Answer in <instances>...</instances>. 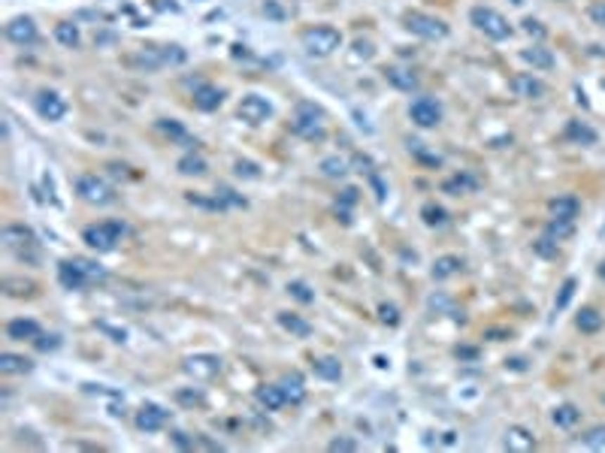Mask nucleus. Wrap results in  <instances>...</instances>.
<instances>
[{"mask_svg": "<svg viewBox=\"0 0 605 453\" xmlns=\"http://www.w3.org/2000/svg\"><path fill=\"white\" fill-rule=\"evenodd\" d=\"M523 30H527L530 37H544V27H542V22H536V18H523Z\"/></svg>", "mask_w": 605, "mask_h": 453, "instance_id": "nucleus-48", "label": "nucleus"}, {"mask_svg": "<svg viewBox=\"0 0 605 453\" xmlns=\"http://www.w3.org/2000/svg\"><path fill=\"white\" fill-rule=\"evenodd\" d=\"M551 420H554V426H560V429H572L575 423L581 420V411L566 402V405H557L551 411Z\"/></svg>", "mask_w": 605, "mask_h": 453, "instance_id": "nucleus-28", "label": "nucleus"}, {"mask_svg": "<svg viewBox=\"0 0 605 453\" xmlns=\"http://www.w3.org/2000/svg\"><path fill=\"white\" fill-rule=\"evenodd\" d=\"M176 399H179V402H188V405H191V402H203V393H197V390H194V393L179 390V393H176Z\"/></svg>", "mask_w": 605, "mask_h": 453, "instance_id": "nucleus-50", "label": "nucleus"}, {"mask_svg": "<svg viewBox=\"0 0 605 453\" xmlns=\"http://www.w3.org/2000/svg\"><path fill=\"white\" fill-rule=\"evenodd\" d=\"M602 402H605V396H602Z\"/></svg>", "mask_w": 605, "mask_h": 453, "instance_id": "nucleus-54", "label": "nucleus"}, {"mask_svg": "<svg viewBox=\"0 0 605 453\" xmlns=\"http://www.w3.org/2000/svg\"><path fill=\"white\" fill-rule=\"evenodd\" d=\"M409 118L415 121L418 127H424V130L436 127L439 121H442V103H439V100H433V97H418L415 103L409 106Z\"/></svg>", "mask_w": 605, "mask_h": 453, "instance_id": "nucleus-9", "label": "nucleus"}, {"mask_svg": "<svg viewBox=\"0 0 605 453\" xmlns=\"http://www.w3.org/2000/svg\"><path fill=\"white\" fill-rule=\"evenodd\" d=\"M342 46V34L336 27H312L302 34V48L312 58H327Z\"/></svg>", "mask_w": 605, "mask_h": 453, "instance_id": "nucleus-5", "label": "nucleus"}, {"mask_svg": "<svg viewBox=\"0 0 605 453\" xmlns=\"http://www.w3.org/2000/svg\"><path fill=\"white\" fill-rule=\"evenodd\" d=\"M575 287H578V281H575V278H566V281H563V287H560V296L554 299V311H563V308L569 306V299L575 296Z\"/></svg>", "mask_w": 605, "mask_h": 453, "instance_id": "nucleus-41", "label": "nucleus"}, {"mask_svg": "<svg viewBox=\"0 0 605 453\" xmlns=\"http://www.w3.org/2000/svg\"><path fill=\"white\" fill-rule=\"evenodd\" d=\"M521 58L527 60V64H533V70H551V67H554V55L548 52V48H542V46L523 48Z\"/></svg>", "mask_w": 605, "mask_h": 453, "instance_id": "nucleus-27", "label": "nucleus"}, {"mask_svg": "<svg viewBox=\"0 0 605 453\" xmlns=\"http://www.w3.org/2000/svg\"><path fill=\"white\" fill-rule=\"evenodd\" d=\"M572 233H575V221H557V218H551V221H548V227H544V236L554 239V242L569 239Z\"/></svg>", "mask_w": 605, "mask_h": 453, "instance_id": "nucleus-33", "label": "nucleus"}, {"mask_svg": "<svg viewBox=\"0 0 605 453\" xmlns=\"http://www.w3.org/2000/svg\"><path fill=\"white\" fill-rule=\"evenodd\" d=\"M37 112H39V118H46V121H60L67 115V100L60 97L58 91L46 88V91H39L37 94Z\"/></svg>", "mask_w": 605, "mask_h": 453, "instance_id": "nucleus-10", "label": "nucleus"}, {"mask_svg": "<svg viewBox=\"0 0 605 453\" xmlns=\"http://www.w3.org/2000/svg\"><path fill=\"white\" fill-rule=\"evenodd\" d=\"M125 233H127V227L121 221H100V224H91L82 230V242L91 251H97V254H106V251L118 248Z\"/></svg>", "mask_w": 605, "mask_h": 453, "instance_id": "nucleus-3", "label": "nucleus"}, {"mask_svg": "<svg viewBox=\"0 0 605 453\" xmlns=\"http://www.w3.org/2000/svg\"><path fill=\"white\" fill-rule=\"evenodd\" d=\"M4 287H6V294H9V296H30V294H34V284H30V281L6 278V281H4Z\"/></svg>", "mask_w": 605, "mask_h": 453, "instance_id": "nucleus-42", "label": "nucleus"}, {"mask_svg": "<svg viewBox=\"0 0 605 453\" xmlns=\"http://www.w3.org/2000/svg\"><path fill=\"white\" fill-rule=\"evenodd\" d=\"M179 173L182 176H203L206 173V160L200 155H185L179 160Z\"/></svg>", "mask_w": 605, "mask_h": 453, "instance_id": "nucleus-34", "label": "nucleus"}, {"mask_svg": "<svg viewBox=\"0 0 605 453\" xmlns=\"http://www.w3.org/2000/svg\"><path fill=\"white\" fill-rule=\"evenodd\" d=\"M158 130H160V133H167L170 139H179V143H188V133H185V127H182L179 121H173V118H160V121H158Z\"/></svg>", "mask_w": 605, "mask_h": 453, "instance_id": "nucleus-38", "label": "nucleus"}, {"mask_svg": "<svg viewBox=\"0 0 605 453\" xmlns=\"http://www.w3.org/2000/svg\"><path fill=\"white\" fill-rule=\"evenodd\" d=\"M533 248H536V254H539V257H557V242L548 239L544 233H542V239H539Z\"/></svg>", "mask_w": 605, "mask_h": 453, "instance_id": "nucleus-44", "label": "nucleus"}, {"mask_svg": "<svg viewBox=\"0 0 605 453\" xmlns=\"http://www.w3.org/2000/svg\"><path fill=\"white\" fill-rule=\"evenodd\" d=\"M566 139H572V143H578V145H593L597 143V130H593L590 124H584V121H569L566 124Z\"/></svg>", "mask_w": 605, "mask_h": 453, "instance_id": "nucleus-25", "label": "nucleus"}, {"mask_svg": "<svg viewBox=\"0 0 605 453\" xmlns=\"http://www.w3.org/2000/svg\"><path fill=\"white\" fill-rule=\"evenodd\" d=\"M34 345H37L39 350H55V348L60 345V339H58V336H39Z\"/></svg>", "mask_w": 605, "mask_h": 453, "instance_id": "nucleus-49", "label": "nucleus"}, {"mask_svg": "<svg viewBox=\"0 0 605 453\" xmlns=\"http://www.w3.org/2000/svg\"><path fill=\"white\" fill-rule=\"evenodd\" d=\"M327 447H330L333 453H339V450L345 453V450H357V441H351V438H333Z\"/></svg>", "mask_w": 605, "mask_h": 453, "instance_id": "nucleus-46", "label": "nucleus"}, {"mask_svg": "<svg viewBox=\"0 0 605 453\" xmlns=\"http://www.w3.org/2000/svg\"><path fill=\"white\" fill-rule=\"evenodd\" d=\"M55 39L64 48H76L82 37H79V27L73 22H60V25H55Z\"/></svg>", "mask_w": 605, "mask_h": 453, "instance_id": "nucleus-29", "label": "nucleus"}, {"mask_svg": "<svg viewBox=\"0 0 605 453\" xmlns=\"http://www.w3.org/2000/svg\"><path fill=\"white\" fill-rule=\"evenodd\" d=\"M406 27L421 39H445L448 37V25L436 15H427V13H409Z\"/></svg>", "mask_w": 605, "mask_h": 453, "instance_id": "nucleus-7", "label": "nucleus"}, {"mask_svg": "<svg viewBox=\"0 0 605 453\" xmlns=\"http://www.w3.org/2000/svg\"><path fill=\"white\" fill-rule=\"evenodd\" d=\"M602 324H605L602 311H599V308H593V306H584V308L578 311V317H575V327H578L581 332H587V336H593V332H599V329H602Z\"/></svg>", "mask_w": 605, "mask_h": 453, "instance_id": "nucleus-21", "label": "nucleus"}, {"mask_svg": "<svg viewBox=\"0 0 605 453\" xmlns=\"http://www.w3.org/2000/svg\"><path fill=\"white\" fill-rule=\"evenodd\" d=\"M581 445L590 447V450H602L605 447V426H593L590 432L581 435Z\"/></svg>", "mask_w": 605, "mask_h": 453, "instance_id": "nucleus-40", "label": "nucleus"}, {"mask_svg": "<svg viewBox=\"0 0 605 453\" xmlns=\"http://www.w3.org/2000/svg\"><path fill=\"white\" fill-rule=\"evenodd\" d=\"M185 372L194 378H212L221 372V357L215 354H197V357H188L185 360Z\"/></svg>", "mask_w": 605, "mask_h": 453, "instance_id": "nucleus-15", "label": "nucleus"}, {"mask_svg": "<svg viewBox=\"0 0 605 453\" xmlns=\"http://www.w3.org/2000/svg\"><path fill=\"white\" fill-rule=\"evenodd\" d=\"M357 55L369 58V55H372V46H369V43H357Z\"/></svg>", "mask_w": 605, "mask_h": 453, "instance_id": "nucleus-52", "label": "nucleus"}, {"mask_svg": "<svg viewBox=\"0 0 605 453\" xmlns=\"http://www.w3.org/2000/svg\"><path fill=\"white\" fill-rule=\"evenodd\" d=\"M590 18L597 22L599 27H605V0H597V4L590 6Z\"/></svg>", "mask_w": 605, "mask_h": 453, "instance_id": "nucleus-47", "label": "nucleus"}, {"mask_svg": "<svg viewBox=\"0 0 605 453\" xmlns=\"http://www.w3.org/2000/svg\"><path fill=\"white\" fill-rule=\"evenodd\" d=\"M511 91H514V97L539 100V97H544V82L539 76H533V73H518L511 79Z\"/></svg>", "mask_w": 605, "mask_h": 453, "instance_id": "nucleus-14", "label": "nucleus"}, {"mask_svg": "<svg viewBox=\"0 0 605 453\" xmlns=\"http://www.w3.org/2000/svg\"><path fill=\"white\" fill-rule=\"evenodd\" d=\"M478 185V178H472V176H454V178H448L445 185H442V190H445V194H451V197H460V194H466V190H472Z\"/></svg>", "mask_w": 605, "mask_h": 453, "instance_id": "nucleus-32", "label": "nucleus"}, {"mask_svg": "<svg viewBox=\"0 0 605 453\" xmlns=\"http://www.w3.org/2000/svg\"><path fill=\"white\" fill-rule=\"evenodd\" d=\"M276 320H279V327H281V329H288L291 336H297V339H309V336H312L309 320H302V317H297V315H291V311H279Z\"/></svg>", "mask_w": 605, "mask_h": 453, "instance_id": "nucleus-22", "label": "nucleus"}, {"mask_svg": "<svg viewBox=\"0 0 605 453\" xmlns=\"http://www.w3.org/2000/svg\"><path fill=\"white\" fill-rule=\"evenodd\" d=\"M548 211H551V218H557V221H575V218H578V211H581V203H578V197L563 194V197H554L551 199Z\"/></svg>", "mask_w": 605, "mask_h": 453, "instance_id": "nucleus-17", "label": "nucleus"}, {"mask_svg": "<svg viewBox=\"0 0 605 453\" xmlns=\"http://www.w3.org/2000/svg\"><path fill=\"white\" fill-rule=\"evenodd\" d=\"M58 281L67 290H85V287H94L100 281H106V269L97 260H88V257H67L58 263Z\"/></svg>", "mask_w": 605, "mask_h": 453, "instance_id": "nucleus-1", "label": "nucleus"}, {"mask_svg": "<svg viewBox=\"0 0 605 453\" xmlns=\"http://www.w3.org/2000/svg\"><path fill=\"white\" fill-rule=\"evenodd\" d=\"M236 176H246V178H257L260 176V169H257V164H251V160H236Z\"/></svg>", "mask_w": 605, "mask_h": 453, "instance_id": "nucleus-45", "label": "nucleus"}, {"mask_svg": "<svg viewBox=\"0 0 605 453\" xmlns=\"http://www.w3.org/2000/svg\"><path fill=\"white\" fill-rule=\"evenodd\" d=\"M76 194L91 206H109L115 199V190L109 188V181L97 176H79L76 178Z\"/></svg>", "mask_w": 605, "mask_h": 453, "instance_id": "nucleus-6", "label": "nucleus"}, {"mask_svg": "<svg viewBox=\"0 0 605 453\" xmlns=\"http://www.w3.org/2000/svg\"><path fill=\"white\" fill-rule=\"evenodd\" d=\"M291 130H294L297 136L302 139H324L327 133V115L324 109H321L318 103H312V100H300V103L294 106V118H291Z\"/></svg>", "mask_w": 605, "mask_h": 453, "instance_id": "nucleus-2", "label": "nucleus"}, {"mask_svg": "<svg viewBox=\"0 0 605 453\" xmlns=\"http://www.w3.org/2000/svg\"><path fill=\"white\" fill-rule=\"evenodd\" d=\"M599 278L605 281V260H602V263H599Z\"/></svg>", "mask_w": 605, "mask_h": 453, "instance_id": "nucleus-53", "label": "nucleus"}, {"mask_svg": "<svg viewBox=\"0 0 605 453\" xmlns=\"http://www.w3.org/2000/svg\"><path fill=\"white\" fill-rule=\"evenodd\" d=\"M255 399H257V405L267 408V411H279V408L288 402L285 390H281L279 384H264V387H257V390H255Z\"/></svg>", "mask_w": 605, "mask_h": 453, "instance_id": "nucleus-19", "label": "nucleus"}, {"mask_svg": "<svg viewBox=\"0 0 605 453\" xmlns=\"http://www.w3.org/2000/svg\"><path fill=\"white\" fill-rule=\"evenodd\" d=\"M378 317H381V324L397 327L400 324V308L393 306V302H381V306H378Z\"/></svg>", "mask_w": 605, "mask_h": 453, "instance_id": "nucleus-43", "label": "nucleus"}, {"mask_svg": "<svg viewBox=\"0 0 605 453\" xmlns=\"http://www.w3.org/2000/svg\"><path fill=\"white\" fill-rule=\"evenodd\" d=\"M30 366H34V362L22 354H9V350L0 354V372H4V375H25V372H30Z\"/></svg>", "mask_w": 605, "mask_h": 453, "instance_id": "nucleus-24", "label": "nucleus"}, {"mask_svg": "<svg viewBox=\"0 0 605 453\" xmlns=\"http://www.w3.org/2000/svg\"><path fill=\"white\" fill-rule=\"evenodd\" d=\"M506 447L514 450V453H527V450L536 447V438H533V432L523 429V426H509V432H506Z\"/></svg>", "mask_w": 605, "mask_h": 453, "instance_id": "nucleus-20", "label": "nucleus"}, {"mask_svg": "<svg viewBox=\"0 0 605 453\" xmlns=\"http://www.w3.org/2000/svg\"><path fill=\"white\" fill-rule=\"evenodd\" d=\"M0 239H4V245H6V248L18 251V254H25L27 248H34V245H37L34 230L25 227V224H9V227H4V233H0Z\"/></svg>", "mask_w": 605, "mask_h": 453, "instance_id": "nucleus-11", "label": "nucleus"}, {"mask_svg": "<svg viewBox=\"0 0 605 453\" xmlns=\"http://www.w3.org/2000/svg\"><path fill=\"white\" fill-rule=\"evenodd\" d=\"M6 336L13 341H37L43 336V329H39V324L34 317H13L6 324Z\"/></svg>", "mask_w": 605, "mask_h": 453, "instance_id": "nucleus-16", "label": "nucleus"}, {"mask_svg": "<svg viewBox=\"0 0 605 453\" xmlns=\"http://www.w3.org/2000/svg\"><path fill=\"white\" fill-rule=\"evenodd\" d=\"M239 118L246 121V124H251V127L264 124V121L272 118V103L267 97H260V94H246L239 100Z\"/></svg>", "mask_w": 605, "mask_h": 453, "instance_id": "nucleus-8", "label": "nucleus"}, {"mask_svg": "<svg viewBox=\"0 0 605 453\" xmlns=\"http://www.w3.org/2000/svg\"><path fill=\"white\" fill-rule=\"evenodd\" d=\"M463 269V260L454 257V254H445V257H436V263H433V278L436 281H445L451 275H457Z\"/></svg>", "mask_w": 605, "mask_h": 453, "instance_id": "nucleus-26", "label": "nucleus"}, {"mask_svg": "<svg viewBox=\"0 0 605 453\" xmlns=\"http://www.w3.org/2000/svg\"><path fill=\"white\" fill-rule=\"evenodd\" d=\"M469 22L476 25L478 30L488 39H509L511 37V25H509V18L502 15V13H497V9H490V6H472L469 9Z\"/></svg>", "mask_w": 605, "mask_h": 453, "instance_id": "nucleus-4", "label": "nucleus"}, {"mask_svg": "<svg viewBox=\"0 0 605 453\" xmlns=\"http://www.w3.org/2000/svg\"><path fill=\"white\" fill-rule=\"evenodd\" d=\"M288 294L294 296L297 302H302V306H309V302H315V290H312L306 281H288Z\"/></svg>", "mask_w": 605, "mask_h": 453, "instance_id": "nucleus-36", "label": "nucleus"}, {"mask_svg": "<svg viewBox=\"0 0 605 453\" xmlns=\"http://www.w3.org/2000/svg\"><path fill=\"white\" fill-rule=\"evenodd\" d=\"M212 206H215V209H224V206H246V199L236 197L230 188H218V190H215V199H212Z\"/></svg>", "mask_w": 605, "mask_h": 453, "instance_id": "nucleus-39", "label": "nucleus"}, {"mask_svg": "<svg viewBox=\"0 0 605 453\" xmlns=\"http://www.w3.org/2000/svg\"><path fill=\"white\" fill-rule=\"evenodd\" d=\"M224 103V91L215 88V85H197L194 88V106L203 109V112H212Z\"/></svg>", "mask_w": 605, "mask_h": 453, "instance_id": "nucleus-18", "label": "nucleus"}, {"mask_svg": "<svg viewBox=\"0 0 605 453\" xmlns=\"http://www.w3.org/2000/svg\"><path fill=\"white\" fill-rule=\"evenodd\" d=\"M357 203V188H345L342 190V206H355Z\"/></svg>", "mask_w": 605, "mask_h": 453, "instance_id": "nucleus-51", "label": "nucleus"}, {"mask_svg": "<svg viewBox=\"0 0 605 453\" xmlns=\"http://www.w3.org/2000/svg\"><path fill=\"white\" fill-rule=\"evenodd\" d=\"M279 387L285 390V396H288V402H302V396H306V387H302V378L297 375H285L279 381Z\"/></svg>", "mask_w": 605, "mask_h": 453, "instance_id": "nucleus-31", "label": "nucleus"}, {"mask_svg": "<svg viewBox=\"0 0 605 453\" xmlns=\"http://www.w3.org/2000/svg\"><path fill=\"white\" fill-rule=\"evenodd\" d=\"M315 375L324 378V381H339L342 378V366L336 357H321L315 360Z\"/></svg>", "mask_w": 605, "mask_h": 453, "instance_id": "nucleus-30", "label": "nucleus"}, {"mask_svg": "<svg viewBox=\"0 0 605 453\" xmlns=\"http://www.w3.org/2000/svg\"><path fill=\"white\" fill-rule=\"evenodd\" d=\"M167 411L160 408V405H151V402H146L143 408L136 411V426L143 429V432H160L167 426Z\"/></svg>", "mask_w": 605, "mask_h": 453, "instance_id": "nucleus-13", "label": "nucleus"}, {"mask_svg": "<svg viewBox=\"0 0 605 453\" xmlns=\"http://www.w3.org/2000/svg\"><path fill=\"white\" fill-rule=\"evenodd\" d=\"M321 173H324L327 178H342L348 173V164L342 157H324L321 160Z\"/></svg>", "mask_w": 605, "mask_h": 453, "instance_id": "nucleus-37", "label": "nucleus"}, {"mask_svg": "<svg viewBox=\"0 0 605 453\" xmlns=\"http://www.w3.org/2000/svg\"><path fill=\"white\" fill-rule=\"evenodd\" d=\"M421 215H424V224H427V227H442L448 221V211L442 209V206H433V203L424 206Z\"/></svg>", "mask_w": 605, "mask_h": 453, "instance_id": "nucleus-35", "label": "nucleus"}, {"mask_svg": "<svg viewBox=\"0 0 605 453\" xmlns=\"http://www.w3.org/2000/svg\"><path fill=\"white\" fill-rule=\"evenodd\" d=\"M6 39L15 46H34L37 43V25L30 15H18L6 25Z\"/></svg>", "mask_w": 605, "mask_h": 453, "instance_id": "nucleus-12", "label": "nucleus"}, {"mask_svg": "<svg viewBox=\"0 0 605 453\" xmlns=\"http://www.w3.org/2000/svg\"><path fill=\"white\" fill-rule=\"evenodd\" d=\"M385 76L397 91H415L418 88V76L412 73V70H406V67H388Z\"/></svg>", "mask_w": 605, "mask_h": 453, "instance_id": "nucleus-23", "label": "nucleus"}]
</instances>
